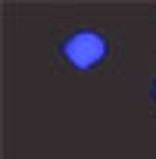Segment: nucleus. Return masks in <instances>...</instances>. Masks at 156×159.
Here are the masks:
<instances>
[{"instance_id":"1","label":"nucleus","mask_w":156,"mask_h":159,"mask_svg":"<svg viewBox=\"0 0 156 159\" xmlns=\"http://www.w3.org/2000/svg\"><path fill=\"white\" fill-rule=\"evenodd\" d=\"M62 53L69 56V62H75L78 69H91L103 59L106 53V38L97 31H78L62 44Z\"/></svg>"},{"instance_id":"2","label":"nucleus","mask_w":156,"mask_h":159,"mask_svg":"<svg viewBox=\"0 0 156 159\" xmlns=\"http://www.w3.org/2000/svg\"><path fill=\"white\" fill-rule=\"evenodd\" d=\"M153 94H156V84H153Z\"/></svg>"}]
</instances>
